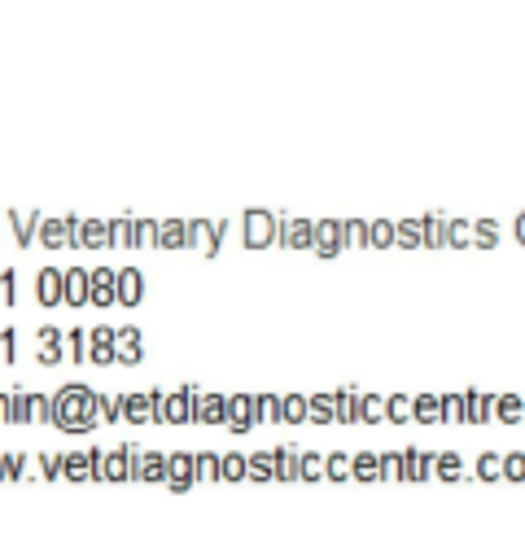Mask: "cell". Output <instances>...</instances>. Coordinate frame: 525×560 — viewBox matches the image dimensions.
<instances>
[{
  "label": "cell",
  "instance_id": "19",
  "mask_svg": "<svg viewBox=\"0 0 525 560\" xmlns=\"http://www.w3.org/2000/svg\"><path fill=\"white\" fill-rule=\"evenodd\" d=\"M35 298L44 306H57L61 302V267H39L35 271Z\"/></svg>",
  "mask_w": 525,
  "mask_h": 560
},
{
  "label": "cell",
  "instance_id": "18",
  "mask_svg": "<svg viewBox=\"0 0 525 560\" xmlns=\"http://www.w3.org/2000/svg\"><path fill=\"white\" fill-rule=\"evenodd\" d=\"M35 341H39V350H35V359H39L44 368H52V363H61V359H66V350H61V328H52V324H44V328L35 332Z\"/></svg>",
  "mask_w": 525,
  "mask_h": 560
},
{
  "label": "cell",
  "instance_id": "16",
  "mask_svg": "<svg viewBox=\"0 0 525 560\" xmlns=\"http://www.w3.org/2000/svg\"><path fill=\"white\" fill-rule=\"evenodd\" d=\"M166 486L171 490L192 486V451H166Z\"/></svg>",
  "mask_w": 525,
  "mask_h": 560
},
{
  "label": "cell",
  "instance_id": "31",
  "mask_svg": "<svg viewBox=\"0 0 525 560\" xmlns=\"http://www.w3.org/2000/svg\"><path fill=\"white\" fill-rule=\"evenodd\" d=\"M306 420L315 424H332L337 411H332V394H306Z\"/></svg>",
  "mask_w": 525,
  "mask_h": 560
},
{
  "label": "cell",
  "instance_id": "51",
  "mask_svg": "<svg viewBox=\"0 0 525 560\" xmlns=\"http://www.w3.org/2000/svg\"><path fill=\"white\" fill-rule=\"evenodd\" d=\"M446 245H472V223L468 219H446Z\"/></svg>",
  "mask_w": 525,
  "mask_h": 560
},
{
  "label": "cell",
  "instance_id": "60",
  "mask_svg": "<svg viewBox=\"0 0 525 560\" xmlns=\"http://www.w3.org/2000/svg\"><path fill=\"white\" fill-rule=\"evenodd\" d=\"M381 477H402V455L398 451H381Z\"/></svg>",
  "mask_w": 525,
  "mask_h": 560
},
{
  "label": "cell",
  "instance_id": "61",
  "mask_svg": "<svg viewBox=\"0 0 525 560\" xmlns=\"http://www.w3.org/2000/svg\"><path fill=\"white\" fill-rule=\"evenodd\" d=\"M0 298H4V302H13V298H18V271H13V267H4V271H0Z\"/></svg>",
  "mask_w": 525,
  "mask_h": 560
},
{
  "label": "cell",
  "instance_id": "54",
  "mask_svg": "<svg viewBox=\"0 0 525 560\" xmlns=\"http://www.w3.org/2000/svg\"><path fill=\"white\" fill-rule=\"evenodd\" d=\"M477 477H503V455L499 451H481L477 455Z\"/></svg>",
  "mask_w": 525,
  "mask_h": 560
},
{
  "label": "cell",
  "instance_id": "53",
  "mask_svg": "<svg viewBox=\"0 0 525 560\" xmlns=\"http://www.w3.org/2000/svg\"><path fill=\"white\" fill-rule=\"evenodd\" d=\"M385 416L389 420H411V394H389L385 398Z\"/></svg>",
  "mask_w": 525,
  "mask_h": 560
},
{
  "label": "cell",
  "instance_id": "52",
  "mask_svg": "<svg viewBox=\"0 0 525 560\" xmlns=\"http://www.w3.org/2000/svg\"><path fill=\"white\" fill-rule=\"evenodd\" d=\"M499 232H503L499 219H477V223H472V245H494Z\"/></svg>",
  "mask_w": 525,
  "mask_h": 560
},
{
  "label": "cell",
  "instance_id": "11",
  "mask_svg": "<svg viewBox=\"0 0 525 560\" xmlns=\"http://www.w3.org/2000/svg\"><path fill=\"white\" fill-rule=\"evenodd\" d=\"M114 359H118V363H140V359H144V332H140L136 324L114 328Z\"/></svg>",
  "mask_w": 525,
  "mask_h": 560
},
{
  "label": "cell",
  "instance_id": "25",
  "mask_svg": "<svg viewBox=\"0 0 525 560\" xmlns=\"http://www.w3.org/2000/svg\"><path fill=\"white\" fill-rule=\"evenodd\" d=\"M350 477L376 481L381 477V451H350Z\"/></svg>",
  "mask_w": 525,
  "mask_h": 560
},
{
  "label": "cell",
  "instance_id": "46",
  "mask_svg": "<svg viewBox=\"0 0 525 560\" xmlns=\"http://www.w3.org/2000/svg\"><path fill=\"white\" fill-rule=\"evenodd\" d=\"M359 420H368V424L385 420V398L381 394H359Z\"/></svg>",
  "mask_w": 525,
  "mask_h": 560
},
{
  "label": "cell",
  "instance_id": "5",
  "mask_svg": "<svg viewBox=\"0 0 525 560\" xmlns=\"http://www.w3.org/2000/svg\"><path fill=\"white\" fill-rule=\"evenodd\" d=\"M96 477L101 481H127L131 477V446H114V451H101L96 446Z\"/></svg>",
  "mask_w": 525,
  "mask_h": 560
},
{
  "label": "cell",
  "instance_id": "37",
  "mask_svg": "<svg viewBox=\"0 0 525 560\" xmlns=\"http://www.w3.org/2000/svg\"><path fill=\"white\" fill-rule=\"evenodd\" d=\"M411 420H442L438 394H411Z\"/></svg>",
  "mask_w": 525,
  "mask_h": 560
},
{
  "label": "cell",
  "instance_id": "28",
  "mask_svg": "<svg viewBox=\"0 0 525 560\" xmlns=\"http://www.w3.org/2000/svg\"><path fill=\"white\" fill-rule=\"evenodd\" d=\"M298 455H302V446H293V442H284V446L271 451V464H276V477H280V481L298 477Z\"/></svg>",
  "mask_w": 525,
  "mask_h": 560
},
{
  "label": "cell",
  "instance_id": "59",
  "mask_svg": "<svg viewBox=\"0 0 525 560\" xmlns=\"http://www.w3.org/2000/svg\"><path fill=\"white\" fill-rule=\"evenodd\" d=\"M39 472L44 477H61V451H39Z\"/></svg>",
  "mask_w": 525,
  "mask_h": 560
},
{
  "label": "cell",
  "instance_id": "24",
  "mask_svg": "<svg viewBox=\"0 0 525 560\" xmlns=\"http://www.w3.org/2000/svg\"><path fill=\"white\" fill-rule=\"evenodd\" d=\"M490 411H494V398L486 389L468 385L464 389V420H490Z\"/></svg>",
  "mask_w": 525,
  "mask_h": 560
},
{
  "label": "cell",
  "instance_id": "57",
  "mask_svg": "<svg viewBox=\"0 0 525 560\" xmlns=\"http://www.w3.org/2000/svg\"><path fill=\"white\" fill-rule=\"evenodd\" d=\"M9 420H13V424H31V407H26V389H13V402H9Z\"/></svg>",
  "mask_w": 525,
  "mask_h": 560
},
{
  "label": "cell",
  "instance_id": "21",
  "mask_svg": "<svg viewBox=\"0 0 525 560\" xmlns=\"http://www.w3.org/2000/svg\"><path fill=\"white\" fill-rule=\"evenodd\" d=\"M88 359L92 363H114V328L109 324H101V328L88 332Z\"/></svg>",
  "mask_w": 525,
  "mask_h": 560
},
{
  "label": "cell",
  "instance_id": "22",
  "mask_svg": "<svg viewBox=\"0 0 525 560\" xmlns=\"http://www.w3.org/2000/svg\"><path fill=\"white\" fill-rule=\"evenodd\" d=\"M188 245V219H158V249Z\"/></svg>",
  "mask_w": 525,
  "mask_h": 560
},
{
  "label": "cell",
  "instance_id": "6",
  "mask_svg": "<svg viewBox=\"0 0 525 560\" xmlns=\"http://www.w3.org/2000/svg\"><path fill=\"white\" fill-rule=\"evenodd\" d=\"M131 446V477L136 481H166V451H144L136 442Z\"/></svg>",
  "mask_w": 525,
  "mask_h": 560
},
{
  "label": "cell",
  "instance_id": "29",
  "mask_svg": "<svg viewBox=\"0 0 525 560\" xmlns=\"http://www.w3.org/2000/svg\"><path fill=\"white\" fill-rule=\"evenodd\" d=\"M35 232H39V241H44L48 249H66V223H61V214H44Z\"/></svg>",
  "mask_w": 525,
  "mask_h": 560
},
{
  "label": "cell",
  "instance_id": "10",
  "mask_svg": "<svg viewBox=\"0 0 525 560\" xmlns=\"http://www.w3.org/2000/svg\"><path fill=\"white\" fill-rule=\"evenodd\" d=\"M114 293H118L114 267H88V302L92 306H114Z\"/></svg>",
  "mask_w": 525,
  "mask_h": 560
},
{
  "label": "cell",
  "instance_id": "58",
  "mask_svg": "<svg viewBox=\"0 0 525 560\" xmlns=\"http://www.w3.org/2000/svg\"><path fill=\"white\" fill-rule=\"evenodd\" d=\"M503 477L525 481V451H508V455H503Z\"/></svg>",
  "mask_w": 525,
  "mask_h": 560
},
{
  "label": "cell",
  "instance_id": "27",
  "mask_svg": "<svg viewBox=\"0 0 525 560\" xmlns=\"http://www.w3.org/2000/svg\"><path fill=\"white\" fill-rule=\"evenodd\" d=\"M105 245H109L105 219H83V228H79V249H105Z\"/></svg>",
  "mask_w": 525,
  "mask_h": 560
},
{
  "label": "cell",
  "instance_id": "47",
  "mask_svg": "<svg viewBox=\"0 0 525 560\" xmlns=\"http://www.w3.org/2000/svg\"><path fill=\"white\" fill-rule=\"evenodd\" d=\"M298 477H306V481L324 477V451H302L298 455Z\"/></svg>",
  "mask_w": 525,
  "mask_h": 560
},
{
  "label": "cell",
  "instance_id": "20",
  "mask_svg": "<svg viewBox=\"0 0 525 560\" xmlns=\"http://www.w3.org/2000/svg\"><path fill=\"white\" fill-rule=\"evenodd\" d=\"M398 455H402V477H407V481H420V477H429V472H433V451L402 446Z\"/></svg>",
  "mask_w": 525,
  "mask_h": 560
},
{
  "label": "cell",
  "instance_id": "36",
  "mask_svg": "<svg viewBox=\"0 0 525 560\" xmlns=\"http://www.w3.org/2000/svg\"><path fill=\"white\" fill-rule=\"evenodd\" d=\"M219 477L241 481L245 477V451H219Z\"/></svg>",
  "mask_w": 525,
  "mask_h": 560
},
{
  "label": "cell",
  "instance_id": "1",
  "mask_svg": "<svg viewBox=\"0 0 525 560\" xmlns=\"http://www.w3.org/2000/svg\"><path fill=\"white\" fill-rule=\"evenodd\" d=\"M52 424L66 429V433H92L101 420H96V389L83 385V381H70L52 394Z\"/></svg>",
  "mask_w": 525,
  "mask_h": 560
},
{
  "label": "cell",
  "instance_id": "43",
  "mask_svg": "<svg viewBox=\"0 0 525 560\" xmlns=\"http://www.w3.org/2000/svg\"><path fill=\"white\" fill-rule=\"evenodd\" d=\"M346 245H368V219H341V249Z\"/></svg>",
  "mask_w": 525,
  "mask_h": 560
},
{
  "label": "cell",
  "instance_id": "40",
  "mask_svg": "<svg viewBox=\"0 0 525 560\" xmlns=\"http://www.w3.org/2000/svg\"><path fill=\"white\" fill-rule=\"evenodd\" d=\"M61 350H66L74 363H83V359H88V332H83V328H70V332H61Z\"/></svg>",
  "mask_w": 525,
  "mask_h": 560
},
{
  "label": "cell",
  "instance_id": "44",
  "mask_svg": "<svg viewBox=\"0 0 525 560\" xmlns=\"http://www.w3.org/2000/svg\"><path fill=\"white\" fill-rule=\"evenodd\" d=\"M368 245H376V249L394 245V223L389 219H368Z\"/></svg>",
  "mask_w": 525,
  "mask_h": 560
},
{
  "label": "cell",
  "instance_id": "62",
  "mask_svg": "<svg viewBox=\"0 0 525 560\" xmlns=\"http://www.w3.org/2000/svg\"><path fill=\"white\" fill-rule=\"evenodd\" d=\"M13 346H18V332L13 328H0V350H4L9 363H13Z\"/></svg>",
  "mask_w": 525,
  "mask_h": 560
},
{
  "label": "cell",
  "instance_id": "7",
  "mask_svg": "<svg viewBox=\"0 0 525 560\" xmlns=\"http://www.w3.org/2000/svg\"><path fill=\"white\" fill-rule=\"evenodd\" d=\"M228 223L223 219H188V245H197L201 254H219Z\"/></svg>",
  "mask_w": 525,
  "mask_h": 560
},
{
  "label": "cell",
  "instance_id": "2",
  "mask_svg": "<svg viewBox=\"0 0 525 560\" xmlns=\"http://www.w3.org/2000/svg\"><path fill=\"white\" fill-rule=\"evenodd\" d=\"M276 228H280V214L276 210H245L241 214V241L249 249H262V245H276Z\"/></svg>",
  "mask_w": 525,
  "mask_h": 560
},
{
  "label": "cell",
  "instance_id": "12",
  "mask_svg": "<svg viewBox=\"0 0 525 560\" xmlns=\"http://www.w3.org/2000/svg\"><path fill=\"white\" fill-rule=\"evenodd\" d=\"M276 241L289 245V249H311V219H302V214H284L280 228H276Z\"/></svg>",
  "mask_w": 525,
  "mask_h": 560
},
{
  "label": "cell",
  "instance_id": "39",
  "mask_svg": "<svg viewBox=\"0 0 525 560\" xmlns=\"http://www.w3.org/2000/svg\"><path fill=\"white\" fill-rule=\"evenodd\" d=\"M131 245H158V219H136L131 214Z\"/></svg>",
  "mask_w": 525,
  "mask_h": 560
},
{
  "label": "cell",
  "instance_id": "9",
  "mask_svg": "<svg viewBox=\"0 0 525 560\" xmlns=\"http://www.w3.org/2000/svg\"><path fill=\"white\" fill-rule=\"evenodd\" d=\"M311 249L324 258L341 254V219H315L311 223Z\"/></svg>",
  "mask_w": 525,
  "mask_h": 560
},
{
  "label": "cell",
  "instance_id": "17",
  "mask_svg": "<svg viewBox=\"0 0 525 560\" xmlns=\"http://www.w3.org/2000/svg\"><path fill=\"white\" fill-rule=\"evenodd\" d=\"M61 302H70V306L88 302V267H66L61 271Z\"/></svg>",
  "mask_w": 525,
  "mask_h": 560
},
{
  "label": "cell",
  "instance_id": "3",
  "mask_svg": "<svg viewBox=\"0 0 525 560\" xmlns=\"http://www.w3.org/2000/svg\"><path fill=\"white\" fill-rule=\"evenodd\" d=\"M201 385H175V389H162L158 398V420L162 424H184L192 420V398H197Z\"/></svg>",
  "mask_w": 525,
  "mask_h": 560
},
{
  "label": "cell",
  "instance_id": "48",
  "mask_svg": "<svg viewBox=\"0 0 525 560\" xmlns=\"http://www.w3.org/2000/svg\"><path fill=\"white\" fill-rule=\"evenodd\" d=\"M26 472V455L22 451H0V481H13Z\"/></svg>",
  "mask_w": 525,
  "mask_h": 560
},
{
  "label": "cell",
  "instance_id": "26",
  "mask_svg": "<svg viewBox=\"0 0 525 560\" xmlns=\"http://www.w3.org/2000/svg\"><path fill=\"white\" fill-rule=\"evenodd\" d=\"M39 219H44V210H9V223H13V232H18V245H31V241H35Z\"/></svg>",
  "mask_w": 525,
  "mask_h": 560
},
{
  "label": "cell",
  "instance_id": "8",
  "mask_svg": "<svg viewBox=\"0 0 525 560\" xmlns=\"http://www.w3.org/2000/svg\"><path fill=\"white\" fill-rule=\"evenodd\" d=\"M223 424L232 433H249L258 424V407H254V394H228V416Z\"/></svg>",
  "mask_w": 525,
  "mask_h": 560
},
{
  "label": "cell",
  "instance_id": "34",
  "mask_svg": "<svg viewBox=\"0 0 525 560\" xmlns=\"http://www.w3.org/2000/svg\"><path fill=\"white\" fill-rule=\"evenodd\" d=\"M420 232H424V245H446V214L438 210L420 214Z\"/></svg>",
  "mask_w": 525,
  "mask_h": 560
},
{
  "label": "cell",
  "instance_id": "15",
  "mask_svg": "<svg viewBox=\"0 0 525 560\" xmlns=\"http://www.w3.org/2000/svg\"><path fill=\"white\" fill-rule=\"evenodd\" d=\"M114 280H118V293H114V302H122V306H136V302L144 298V271H140V267H118V271H114Z\"/></svg>",
  "mask_w": 525,
  "mask_h": 560
},
{
  "label": "cell",
  "instance_id": "14",
  "mask_svg": "<svg viewBox=\"0 0 525 560\" xmlns=\"http://www.w3.org/2000/svg\"><path fill=\"white\" fill-rule=\"evenodd\" d=\"M61 477H70V481L96 477V446H88V451H61Z\"/></svg>",
  "mask_w": 525,
  "mask_h": 560
},
{
  "label": "cell",
  "instance_id": "50",
  "mask_svg": "<svg viewBox=\"0 0 525 560\" xmlns=\"http://www.w3.org/2000/svg\"><path fill=\"white\" fill-rule=\"evenodd\" d=\"M438 407H442V420H464V389L438 394Z\"/></svg>",
  "mask_w": 525,
  "mask_h": 560
},
{
  "label": "cell",
  "instance_id": "41",
  "mask_svg": "<svg viewBox=\"0 0 525 560\" xmlns=\"http://www.w3.org/2000/svg\"><path fill=\"white\" fill-rule=\"evenodd\" d=\"M521 411H525V398H521L516 389H508V394L494 398V416H499V420H516Z\"/></svg>",
  "mask_w": 525,
  "mask_h": 560
},
{
  "label": "cell",
  "instance_id": "55",
  "mask_svg": "<svg viewBox=\"0 0 525 560\" xmlns=\"http://www.w3.org/2000/svg\"><path fill=\"white\" fill-rule=\"evenodd\" d=\"M258 420H280V394H254Z\"/></svg>",
  "mask_w": 525,
  "mask_h": 560
},
{
  "label": "cell",
  "instance_id": "4",
  "mask_svg": "<svg viewBox=\"0 0 525 560\" xmlns=\"http://www.w3.org/2000/svg\"><path fill=\"white\" fill-rule=\"evenodd\" d=\"M158 398H162L158 385H149V389H140V394H122V420H131V424L158 420Z\"/></svg>",
  "mask_w": 525,
  "mask_h": 560
},
{
  "label": "cell",
  "instance_id": "45",
  "mask_svg": "<svg viewBox=\"0 0 525 560\" xmlns=\"http://www.w3.org/2000/svg\"><path fill=\"white\" fill-rule=\"evenodd\" d=\"M96 420H122V394H101L96 389Z\"/></svg>",
  "mask_w": 525,
  "mask_h": 560
},
{
  "label": "cell",
  "instance_id": "35",
  "mask_svg": "<svg viewBox=\"0 0 525 560\" xmlns=\"http://www.w3.org/2000/svg\"><path fill=\"white\" fill-rule=\"evenodd\" d=\"M219 477V451H192V481H214Z\"/></svg>",
  "mask_w": 525,
  "mask_h": 560
},
{
  "label": "cell",
  "instance_id": "42",
  "mask_svg": "<svg viewBox=\"0 0 525 560\" xmlns=\"http://www.w3.org/2000/svg\"><path fill=\"white\" fill-rule=\"evenodd\" d=\"M324 477L346 481V477H350V451H328V455H324Z\"/></svg>",
  "mask_w": 525,
  "mask_h": 560
},
{
  "label": "cell",
  "instance_id": "23",
  "mask_svg": "<svg viewBox=\"0 0 525 560\" xmlns=\"http://www.w3.org/2000/svg\"><path fill=\"white\" fill-rule=\"evenodd\" d=\"M332 411H337V420H359V385H337L332 389Z\"/></svg>",
  "mask_w": 525,
  "mask_h": 560
},
{
  "label": "cell",
  "instance_id": "38",
  "mask_svg": "<svg viewBox=\"0 0 525 560\" xmlns=\"http://www.w3.org/2000/svg\"><path fill=\"white\" fill-rule=\"evenodd\" d=\"M105 228H109V245L131 249V214H114V219H105Z\"/></svg>",
  "mask_w": 525,
  "mask_h": 560
},
{
  "label": "cell",
  "instance_id": "56",
  "mask_svg": "<svg viewBox=\"0 0 525 560\" xmlns=\"http://www.w3.org/2000/svg\"><path fill=\"white\" fill-rule=\"evenodd\" d=\"M26 407H31V420H52V398L48 394H26Z\"/></svg>",
  "mask_w": 525,
  "mask_h": 560
},
{
  "label": "cell",
  "instance_id": "64",
  "mask_svg": "<svg viewBox=\"0 0 525 560\" xmlns=\"http://www.w3.org/2000/svg\"><path fill=\"white\" fill-rule=\"evenodd\" d=\"M9 402H13V394H0V420H9Z\"/></svg>",
  "mask_w": 525,
  "mask_h": 560
},
{
  "label": "cell",
  "instance_id": "33",
  "mask_svg": "<svg viewBox=\"0 0 525 560\" xmlns=\"http://www.w3.org/2000/svg\"><path fill=\"white\" fill-rule=\"evenodd\" d=\"M433 472H438V477H464L468 464H464L459 451H433Z\"/></svg>",
  "mask_w": 525,
  "mask_h": 560
},
{
  "label": "cell",
  "instance_id": "49",
  "mask_svg": "<svg viewBox=\"0 0 525 560\" xmlns=\"http://www.w3.org/2000/svg\"><path fill=\"white\" fill-rule=\"evenodd\" d=\"M280 420H306V394H280Z\"/></svg>",
  "mask_w": 525,
  "mask_h": 560
},
{
  "label": "cell",
  "instance_id": "13",
  "mask_svg": "<svg viewBox=\"0 0 525 560\" xmlns=\"http://www.w3.org/2000/svg\"><path fill=\"white\" fill-rule=\"evenodd\" d=\"M223 416H228V394L197 389V398H192V420H201V424H219Z\"/></svg>",
  "mask_w": 525,
  "mask_h": 560
},
{
  "label": "cell",
  "instance_id": "63",
  "mask_svg": "<svg viewBox=\"0 0 525 560\" xmlns=\"http://www.w3.org/2000/svg\"><path fill=\"white\" fill-rule=\"evenodd\" d=\"M512 228H516V241H521V245H525V210H521V214H516V223H512Z\"/></svg>",
  "mask_w": 525,
  "mask_h": 560
},
{
  "label": "cell",
  "instance_id": "32",
  "mask_svg": "<svg viewBox=\"0 0 525 560\" xmlns=\"http://www.w3.org/2000/svg\"><path fill=\"white\" fill-rule=\"evenodd\" d=\"M245 477H254V481H271V477H276L271 451H249V455H245Z\"/></svg>",
  "mask_w": 525,
  "mask_h": 560
},
{
  "label": "cell",
  "instance_id": "30",
  "mask_svg": "<svg viewBox=\"0 0 525 560\" xmlns=\"http://www.w3.org/2000/svg\"><path fill=\"white\" fill-rule=\"evenodd\" d=\"M394 245H407V249L424 245V232H420V219L416 214H407V219L394 223Z\"/></svg>",
  "mask_w": 525,
  "mask_h": 560
}]
</instances>
